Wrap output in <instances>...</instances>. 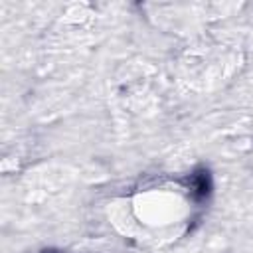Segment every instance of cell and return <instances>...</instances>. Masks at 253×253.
Instances as JSON below:
<instances>
[{
    "instance_id": "obj_1",
    "label": "cell",
    "mask_w": 253,
    "mask_h": 253,
    "mask_svg": "<svg viewBox=\"0 0 253 253\" xmlns=\"http://www.w3.org/2000/svg\"><path fill=\"white\" fill-rule=\"evenodd\" d=\"M140 211H144V223L148 225H166V223H176V219L184 211V204L180 202L178 196L166 192V190H150L144 194L142 202L136 206Z\"/></svg>"
}]
</instances>
